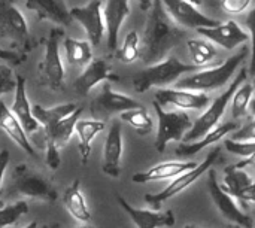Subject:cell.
Segmentation results:
<instances>
[{
    "label": "cell",
    "instance_id": "16",
    "mask_svg": "<svg viewBox=\"0 0 255 228\" xmlns=\"http://www.w3.org/2000/svg\"><path fill=\"white\" fill-rule=\"evenodd\" d=\"M117 200L137 228H167L175 226L176 218L172 211L157 212L148 209H136L120 194L117 196Z\"/></svg>",
    "mask_w": 255,
    "mask_h": 228
},
{
    "label": "cell",
    "instance_id": "46",
    "mask_svg": "<svg viewBox=\"0 0 255 228\" xmlns=\"http://www.w3.org/2000/svg\"><path fill=\"white\" fill-rule=\"evenodd\" d=\"M248 112H250L251 115H254V116H255V97H253V100H251V103H250Z\"/></svg>",
    "mask_w": 255,
    "mask_h": 228
},
{
    "label": "cell",
    "instance_id": "24",
    "mask_svg": "<svg viewBox=\"0 0 255 228\" xmlns=\"http://www.w3.org/2000/svg\"><path fill=\"white\" fill-rule=\"evenodd\" d=\"M254 184V179L244 170L238 169L236 166H229L224 170V181L221 184L223 190L230 194L235 200H239L241 205L247 209L248 205L245 202V196L250 187Z\"/></svg>",
    "mask_w": 255,
    "mask_h": 228
},
{
    "label": "cell",
    "instance_id": "41",
    "mask_svg": "<svg viewBox=\"0 0 255 228\" xmlns=\"http://www.w3.org/2000/svg\"><path fill=\"white\" fill-rule=\"evenodd\" d=\"M251 4V0H221V7L227 13H241Z\"/></svg>",
    "mask_w": 255,
    "mask_h": 228
},
{
    "label": "cell",
    "instance_id": "51",
    "mask_svg": "<svg viewBox=\"0 0 255 228\" xmlns=\"http://www.w3.org/2000/svg\"><path fill=\"white\" fill-rule=\"evenodd\" d=\"M184 228H197V227H196V226H191V224H187Z\"/></svg>",
    "mask_w": 255,
    "mask_h": 228
},
{
    "label": "cell",
    "instance_id": "52",
    "mask_svg": "<svg viewBox=\"0 0 255 228\" xmlns=\"http://www.w3.org/2000/svg\"><path fill=\"white\" fill-rule=\"evenodd\" d=\"M78 228H97V227H93V226H82V227H78Z\"/></svg>",
    "mask_w": 255,
    "mask_h": 228
},
{
    "label": "cell",
    "instance_id": "35",
    "mask_svg": "<svg viewBox=\"0 0 255 228\" xmlns=\"http://www.w3.org/2000/svg\"><path fill=\"white\" fill-rule=\"evenodd\" d=\"M28 214V205L24 200H18L13 205L3 206L0 209V228H7L15 226L21 217Z\"/></svg>",
    "mask_w": 255,
    "mask_h": 228
},
{
    "label": "cell",
    "instance_id": "45",
    "mask_svg": "<svg viewBox=\"0 0 255 228\" xmlns=\"http://www.w3.org/2000/svg\"><path fill=\"white\" fill-rule=\"evenodd\" d=\"M137 3H139V7L142 10H148L152 6V0H137Z\"/></svg>",
    "mask_w": 255,
    "mask_h": 228
},
{
    "label": "cell",
    "instance_id": "43",
    "mask_svg": "<svg viewBox=\"0 0 255 228\" xmlns=\"http://www.w3.org/2000/svg\"><path fill=\"white\" fill-rule=\"evenodd\" d=\"M9 161H10V152L7 149H1L0 151V193H1V184H3V176H4V172L9 166ZM3 208V202L0 200V209Z\"/></svg>",
    "mask_w": 255,
    "mask_h": 228
},
{
    "label": "cell",
    "instance_id": "17",
    "mask_svg": "<svg viewBox=\"0 0 255 228\" xmlns=\"http://www.w3.org/2000/svg\"><path fill=\"white\" fill-rule=\"evenodd\" d=\"M118 79H120V76L111 70L109 64L103 58H96L88 66H85L84 72L76 78L73 87L79 96H87L97 84H100L103 81L115 82Z\"/></svg>",
    "mask_w": 255,
    "mask_h": 228
},
{
    "label": "cell",
    "instance_id": "36",
    "mask_svg": "<svg viewBox=\"0 0 255 228\" xmlns=\"http://www.w3.org/2000/svg\"><path fill=\"white\" fill-rule=\"evenodd\" d=\"M224 146L229 152L242 157L244 160L253 157L255 154V142H235V140H224Z\"/></svg>",
    "mask_w": 255,
    "mask_h": 228
},
{
    "label": "cell",
    "instance_id": "34",
    "mask_svg": "<svg viewBox=\"0 0 255 228\" xmlns=\"http://www.w3.org/2000/svg\"><path fill=\"white\" fill-rule=\"evenodd\" d=\"M121 63L130 64L133 61H136L140 57V46H139V34L136 31H130L127 33L124 43L121 46V49L117 51L115 55Z\"/></svg>",
    "mask_w": 255,
    "mask_h": 228
},
{
    "label": "cell",
    "instance_id": "6",
    "mask_svg": "<svg viewBox=\"0 0 255 228\" xmlns=\"http://www.w3.org/2000/svg\"><path fill=\"white\" fill-rule=\"evenodd\" d=\"M0 39L12 42L22 54L36 48V40L30 34L27 21L13 0H0Z\"/></svg>",
    "mask_w": 255,
    "mask_h": 228
},
{
    "label": "cell",
    "instance_id": "31",
    "mask_svg": "<svg viewBox=\"0 0 255 228\" xmlns=\"http://www.w3.org/2000/svg\"><path fill=\"white\" fill-rule=\"evenodd\" d=\"M120 118H121V121L130 124L139 136H146V134L152 133V130H154V122H152L148 111L145 109V106H142L139 109H131L127 112H123L120 115Z\"/></svg>",
    "mask_w": 255,
    "mask_h": 228
},
{
    "label": "cell",
    "instance_id": "38",
    "mask_svg": "<svg viewBox=\"0 0 255 228\" xmlns=\"http://www.w3.org/2000/svg\"><path fill=\"white\" fill-rule=\"evenodd\" d=\"M230 140L235 142H255V119L248 124L239 127L235 133H232Z\"/></svg>",
    "mask_w": 255,
    "mask_h": 228
},
{
    "label": "cell",
    "instance_id": "13",
    "mask_svg": "<svg viewBox=\"0 0 255 228\" xmlns=\"http://www.w3.org/2000/svg\"><path fill=\"white\" fill-rule=\"evenodd\" d=\"M70 10L73 19H76L87 31L88 40L93 46H97L102 42L105 34V19L102 16V1L91 0L85 6H75Z\"/></svg>",
    "mask_w": 255,
    "mask_h": 228
},
{
    "label": "cell",
    "instance_id": "5",
    "mask_svg": "<svg viewBox=\"0 0 255 228\" xmlns=\"http://www.w3.org/2000/svg\"><path fill=\"white\" fill-rule=\"evenodd\" d=\"M7 194L27 199H37L48 203H54L57 200V191L54 185L43 175L34 172L27 164H18L13 169Z\"/></svg>",
    "mask_w": 255,
    "mask_h": 228
},
{
    "label": "cell",
    "instance_id": "49",
    "mask_svg": "<svg viewBox=\"0 0 255 228\" xmlns=\"http://www.w3.org/2000/svg\"><path fill=\"white\" fill-rule=\"evenodd\" d=\"M43 228H61V227H60V224L52 223V224H49V226H46V227H43Z\"/></svg>",
    "mask_w": 255,
    "mask_h": 228
},
{
    "label": "cell",
    "instance_id": "3",
    "mask_svg": "<svg viewBox=\"0 0 255 228\" xmlns=\"http://www.w3.org/2000/svg\"><path fill=\"white\" fill-rule=\"evenodd\" d=\"M248 76V70L244 67L239 70V73L236 75V78L233 79V82L229 85V88L220 94L212 103L211 106L202 114V116H199L194 122H193V127L191 130L184 136V143H193V142H197L200 140L202 137H205L208 133H211L212 130H215L218 125H220V121L226 112V108L227 105L232 102L235 93L238 91V88L244 84V81L247 79Z\"/></svg>",
    "mask_w": 255,
    "mask_h": 228
},
{
    "label": "cell",
    "instance_id": "4",
    "mask_svg": "<svg viewBox=\"0 0 255 228\" xmlns=\"http://www.w3.org/2000/svg\"><path fill=\"white\" fill-rule=\"evenodd\" d=\"M199 67L194 64H187L179 61L176 57H167L166 60L148 66L142 72L133 76V87L137 93H145L152 87H164L169 84H176L178 79L190 72H196Z\"/></svg>",
    "mask_w": 255,
    "mask_h": 228
},
{
    "label": "cell",
    "instance_id": "15",
    "mask_svg": "<svg viewBox=\"0 0 255 228\" xmlns=\"http://www.w3.org/2000/svg\"><path fill=\"white\" fill-rule=\"evenodd\" d=\"M123 130L120 121L114 119L108 131L105 146H103V161L102 170L111 178H120L121 175V158H123Z\"/></svg>",
    "mask_w": 255,
    "mask_h": 228
},
{
    "label": "cell",
    "instance_id": "30",
    "mask_svg": "<svg viewBox=\"0 0 255 228\" xmlns=\"http://www.w3.org/2000/svg\"><path fill=\"white\" fill-rule=\"evenodd\" d=\"M64 51L67 63L72 66H88L93 61L91 43L87 40H78L67 37L64 39Z\"/></svg>",
    "mask_w": 255,
    "mask_h": 228
},
{
    "label": "cell",
    "instance_id": "7",
    "mask_svg": "<svg viewBox=\"0 0 255 228\" xmlns=\"http://www.w3.org/2000/svg\"><path fill=\"white\" fill-rule=\"evenodd\" d=\"M154 111L158 116V130L155 137V149L164 152L167 145L175 140H182L191 130L193 121L184 111H164L157 102H154Z\"/></svg>",
    "mask_w": 255,
    "mask_h": 228
},
{
    "label": "cell",
    "instance_id": "14",
    "mask_svg": "<svg viewBox=\"0 0 255 228\" xmlns=\"http://www.w3.org/2000/svg\"><path fill=\"white\" fill-rule=\"evenodd\" d=\"M140 105L137 100L117 93L111 88L109 82H105L102 87V93L91 102V114L93 115H112V114H123L131 109H139Z\"/></svg>",
    "mask_w": 255,
    "mask_h": 228
},
{
    "label": "cell",
    "instance_id": "50",
    "mask_svg": "<svg viewBox=\"0 0 255 228\" xmlns=\"http://www.w3.org/2000/svg\"><path fill=\"white\" fill-rule=\"evenodd\" d=\"M224 228H242V227H239V226H235V224H227V226H226Z\"/></svg>",
    "mask_w": 255,
    "mask_h": 228
},
{
    "label": "cell",
    "instance_id": "37",
    "mask_svg": "<svg viewBox=\"0 0 255 228\" xmlns=\"http://www.w3.org/2000/svg\"><path fill=\"white\" fill-rule=\"evenodd\" d=\"M16 78H13L12 69L7 64H0V96L15 91Z\"/></svg>",
    "mask_w": 255,
    "mask_h": 228
},
{
    "label": "cell",
    "instance_id": "40",
    "mask_svg": "<svg viewBox=\"0 0 255 228\" xmlns=\"http://www.w3.org/2000/svg\"><path fill=\"white\" fill-rule=\"evenodd\" d=\"M46 152H45V161L48 164V167L51 170H57L61 164V157H60V148L51 142H46L45 146Z\"/></svg>",
    "mask_w": 255,
    "mask_h": 228
},
{
    "label": "cell",
    "instance_id": "25",
    "mask_svg": "<svg viewBox=\"0 0 255 228\" xmlns=\"http://www.w3.org/2000/svg\"><path fill=\"white\" fill-rule=\"evenodd\" d=\"M241 125L238 122H226V124H221L218 125L215 130H212L211 133H208L205 137H202L200 140L197 142H193V143H181L175 151H176V155L178 157H182V158H187V157H191V155H196L197 152L203 151L205 148L223 140L227 134L230 133H235Z\"/></svg>",
    "mask_w": 255,
    "mask_h": 228
},
{
    "label": "cell",
    "instance_id": "42",
    "mask_svg": "<svg viewBox=\"0 0 255 228\" xmlns=\"http://www.w3.org/2000/svg\"><path fill=\"white\" fill-rule=\"evenodd\" d=\"M0 60L9 63L12 66H19L21 63L25 61V54L13 51V49H3V48H0Z\"/></svg>",
    "mask_w": 255,
    "mask_h": 228
},
{
    "label": "cell",
    "instance_id": "33",
    "mask_svg": "<svg viewBox=\"0 0 255 228\" xmlns=\"http://www.w3.org/2000/svg\"><path fill=\"white\" fill-rule=\"evenodd\" d=\"M253 94H254V85L250 82L244 84L238 88V91L235 93V96L232 99V118L241 119V118L247 116L250 103L253 100Z\"/></svg>",
    "mask_w": 255,
    "mask_h": 228
},
{
    "label": "cell",
    "instance_id": "26",
    "mask_svg": "<svg viewBox=\"0 0 255 228\" xmlns=\"http://www.w3.org/2000/svg\"><path fill=\"white\" fill-rule=\"evenodd\" d=\"M63 205L66 211L79 223H90L91 212L85 200L84 193L81 191V182L75 179L63 194Z\"/></svg>",
    "mask_w": 255,
    "mask_h": 228
},
{
    "label": "cell",
    "instance_id": "10",
    "mask_svg": "<svg viewBox=\"0 0 255 228\" xmlns=\"http://www.w3.org/2000/svg\"><path fill=\"white\" fill-rule=\"evenodd\" d=\"M206 185H208L209 196L212 202L215 203L217 209L230 224H235L242 228H254V218L242 212L241 208L236 205V200L223 190L221 184L218 182L215 170H209Z\"/></svg>",
    "mask_w": 255,
    "mask_h": 228
},
{
    "label": "cell",
    "instance_id": "9",
    "mask_svg": "<svg viewBox=\"0 0 255 228\" xmlns=\"http://www.w3.org/2000/svg\"><path fill=\"white\" fill-rule=\"evenodd\" d=\"M218 157H220V149L215 148L214 151H211V152L208 154V157H206L200 164H197L194 169H191V170L182 173L181 176L175 178V181H172V184H169L161 193H157V194H146V196H145V202H146L148 205H151L155 211H158V209L161 208V203H163V202L170 200L172 197L181 194V193H182L184 190H187L191 184H194L202 175H205V173L211 169V166L218 160Z\"/></svg>",
    "mask_w": 255,
    "mask_h": 228
},
{
    "label": "cell",
    "instance_id": "28",
    "mask_svg": "<svg viewBox=\"0 0 255 228\" xmlns=\"http://www.w3.org/2000/svg\"><path fill=\"white\" fill-rule=\"evenodd\" d=\"M81 115H82V108L79 106L70 116L45 128V139H46L45 142H51L57 145L58 148L67 145L72 134L75 133V127H76V122L81 119Z\"/></svg>",
    "mask_w": 255,
    "mask_h": 228
},
{
    "label": "cell",
    "instance_id": "2",
    "mask_svg": "<svg viewBox=\"0 0 255 228\" xmlns=\"http://www.w3.org/2000/svg\"><path fill=\"white\" fill-rule=\"evenodd\" d=\"M248 54V49L244 46L236 55L229 57L223 64H218L215 67H209L208 70H200L196 72L190 76H184L175 84V88L178 90H188V91H196V93H209L215 91L221 87H224L238 67L245 61Z\"/></svg>",
    "mask_w": 255,
    "mask_h": 228
},
{
    "label": "cell",
    "instance_id": "21",
    "mask_svg": "<svg viewBox=\"0 0 255 228\" xmlns=\"http://www.w3.org/2000/svg\"><path fill=\"white\" fill-rule=\"evenodd\" d=\"M25 7L36 12L37 21H52L61 27L72 25V15L64 0H25Z\"/></svg>",
    "mask_w": 255,
    "mask_h": 228
},
{
    "label": "cell",
    "instance_id": "39",
    "mask_svg": "<svg viewBox=\"0 0 255 228\" xmlns=\"http://www.w3.org/2000/svg\"><path fill=\"white\" fill-rule=\"evenodd\" d=\"M245 25L250 30L251 37V61H250V73L255 75V7L248 13Z\"/></svg>",
    "mask_w": 255,
    "mask_h": 228
},
{
    "label": "cell",
    "instance_id": "20",
    "mask_svg": "<svg viewBox=\"0 0 255 228\" xmlns=\"http://www.w3.org/2000/svg\"><path fill=\"white\" fill-rule=\"evenodd\" d=\"M15 78H16V88H15V96H13V103L10 106V112L16 116L24 131L27 134H33L40 128V124L34 119L33 112H31V105L27 97L25 78L21 75H16Z\"/></svg>",
    "mask_w": 255,
    "mask_h": 228
},
{
    "label": "cell",
    "instance_id": "44",
    "mask_svg": "<svg viewBox=\"0 0 255 228\" xmlns=\"http://www.w3.org/2000/svg\"><path fill=\"white\" fill-rule=\"evenodd\" d=\"M238 169H245V167H248V166H251L253 169L255 170V154L253 157H250V158H247V160H242V161H239L238 164H235Z\"/></svg>",
    "mask_w": 255,
    "mask_h": 228
},
{
    "label": "cell",
    "instance_id": "27",
    "mask_svg": "<svg viewBox=\"0 0 255 228\" xmlns=\"http://www.w3.org/2000/svg\"><path fill=\"white\" fill-rule=\"evenodd\" d=\"M105 128H106V124H105V121H100V119H79L76 122L75 133L79 137L78 149H79V154H81L82 164L88 163V158L91 155L93 140Z\"/></svg>",
    "mask_w": 255,
    "mask_h": 228
},
{
    "label": "cell",
    "instance_id": "18",
    "mask_svg": "<svg viewBox=\"0 0 255 228\" xmlns=\"http://www.w3.org/2000/svg\"><path fill=\"white\" fill-rule=\"evenodd\" d=\"M200 34L208 37V40L223 46L224 49H235L238 45L245 43L250 39V34L245 33L236 21H227L224 24H218L217 27L199 28Z\"/></svg>",
    "mask_w": 255,
    "mask_h": 228
},
{
    "label": "cell",
    "instance_id": "12",
    "mask_svg": "<svg viewBox=\"0 0 255 228\" xmlns=\"http://www.w3.org/2000/svg\"><path fill=\"white\" fill-rule=\"evenodd\" d=\"M155 102L161 108L175 106L182 111H202L211 103V99L206 93L178 88H158L155 91Z\"/></svg>",
    "mask_w": 255,
    "mask_h": 228
},
{
    "label": "cell",
    "instance_id": "1",
    "mask_svg": "<svg viewBox=\"0 0 255 228\" xmlns=\"http://www.w3.org/2000/svg\"><path fill=\"white\" fill-rule=\"evenodd\" d=\"M184 36L185 31L170 18L161 0H152L142 39V61L148 66L163 61L169 51L175 48Z\"/></svg>",
    "mask_w": 255,
    "mask_h": 228
},
{
    "label": "cell",
    "instance_id": "54",
    "mask_svg": "<svg viewBox=\"0 0 255 228\" xmlns=\"http://www.w3.org/2000/svg\"><path fill=\"white\" fill-rule=\"evenodd\" d=\"M254 228H255V215H254Z\"/></svg>",
    "mask_w": 255,
    "mask_h": 228
},
{
    "label": "cell",
    "instance_id": "32",
    "mask_svg": "<svg viewBox=\"0 0 255 228\" xmlns=\"http://www.w3.org/2000/svg\"><path fill=\"white\" fill-rule=\"evenodd\" d=\"M187 46H188L193 64L197 67L211 63L217 57V48L209 40L190 39V40H187Z\"/></svg>",
    "mask_w": 255,
    "mask_h": 228
},
{
    "label": "cell",
    "instance_id": "19",
    "mask_svg": "<svg viewBox=\"0 0 255 228\" xmlns=\"http://www.w3.org/2000/svg\"><path fill=\"white\" fill-rule=\"evenodd\" d=\"M130 15L128 0H106L103 16L105 27L108 33V48L109 51H117L118 48V34L124 19Z\"/></svg>",
    "mask_w": 255,
    "mask_h": 228
},
{
    "label": "cell",
    "instance_id": "47",
    "mask_svg": "<svg viewBox=\"0 0 255 228\" xmlns=\"http://www.w3.org/2000/svg\"><path fill=\"white\" fill-rule=\"evenodd\" d=\"M22 228H37V223H36V221H31V223H28L25 227Z\"/></svg>",
    "mask_w": 255,
    "mask_h": 228
},
{
    "label": "cell",
    "instance_id": "23",
    "mask_svg": "<svg viewBox=\"0 0 255 228\" xmlns=\"http://www.w3.org/2000/svg\"><path fill=\"white\" fill-rule=\"evenodd\" d=\"M0 130H3L24 152H27L30 157H36L34 148L27 137V133L3 100H0Z\"/></svg>",
    "mask_w": 255,
    "mask_h": 228
},
{
    "label": "cell",
    "instance_id": "8",
    "mask_svg": "<svg viewBox=\"0 0 255 228\" xmlns=\"http://www.w3.org/2000/svg\"><path fill=\"white\" fill-rule=\"evenodd\" d=\"M61 36H63L61 28H51L45 45V57L39 64L40 84L52 91L60 90L64 82V67L58 49Z\"/></svg>",
    "mask_w": 255,
    "mask_h": 228
},
{
    "label": "cell",
    "instance_id": "22",
    "mask_svg": "<svg viewBox=\"0 0 255 228\" xmlns=\"http://www.w3.org/2000/svg\"><path fill=\"white\" fill-rule=\"evenodd\" d=\"M197 163L194 161H166L161 164H157L145 172L133 175L131 181L134 184H146V182H155V181H164L178 178L182 173L194 169Z\"/></svg>",
    "mask_w": 255,
    "mask_h": 228
},
{
    "label": "cell",
    "instance_id": "48",
    "mask_svg": "<svg viewBox=\"0 0 255 228\" xmlns=\"http://www.w3.org/2000/svg\"><path fill=\"white\" fill-rule=\"evenodd\" d=\"M188 3H191V4H194V6H200L202 4V0H187Z\"/></svg>",
    "mask_w": 255,
    "mask_h": 228
},
{
    "label": "cell",
    "instance_id": "53",
    "mask_svg": "<svg viewBox=\"0 0 255 228\" xmlns=\"http://www.w3.org/2000/svg\"><path fill=\"white\" fill-rule=\"evenodd\" d=\"M253 85H254V91H255V78H254V82H253Z\"/></svg>",
    "mask_w": 255,
    "mask_h": 228
},
{
    "label": "cell",
    "instance_id": "11",
    "mask_svg": "<svg viewBox=\"0 0 255 228\" xmlns=\"http://www.w3.org/2000/svg\"><path fill=\"white\" fill-rule=\"evenodd\" d=\"M170 18L181 27L187 28H209L217 27L220 22L199 12L194 4L187 0H161Z\"/></svg>",
    "mask_w": 255,
    "mask_h": 228
},
{
    "label": "cell",
    "instance_id": "29",
    "mask_svg": "<svg viewBox=\"0 0 255 228\" xmlns=\"http://www.w3.org/2000/svg\"><path fill=\"white\" fill-rule=\"evenodd\" d=\"M79 106L76 103H63L54 108H43L40 105H31V112L34 119L40 124V127L48 128L58 121L70 116Z\"/></svg>",
    "mask_w": 255,
    "mask_h": 228
}]
</instances>
